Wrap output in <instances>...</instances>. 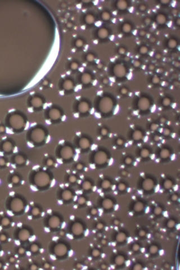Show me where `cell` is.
<instances>
[{
	"mask_svg": "<svg viewBox=\"0 0 180 270\" xmlns=\"http://www.w3.org/2000/svg\"><path fill=\"white\" fill-rule=\"evenodd\" d=\"M8 127L15 132L22 131L25 126V120L23 116L18 113L12 114L8 118Z\"/></svg>",
	"mask_w": 180,
	"mask_h": 270,
	"instance_id": "6da1fadb",
	"label": "cell"
},
{
	"mask_svg": "<svg viewBox=\"0 0 180 270\" xmlns=\"http://www.w3.org/2000/svg\"><path fill=\"white\" fill-rule=\"evenodd\" d=\"M28 133V137L32 142L40 143L45 138V132L41 127L33 128Z\"/></svg>",
	"mask_w": 180,
	"mask_h": 270,
	"instance_id": "7a4b0ae2",
	"label": "cell"
},
{
	"mask_svg": "<svg viewBox=\"0 0 180 270\" xmlns=\"http://www.w3.org/2000/svg\"><path fill=\"white\" fill-rule=\"evenodd\" d=\"M0 149L5 154H10L14 149V144L11 139H5L0 144Z\"/></svg>",
	"mask_w": 180,
	"mask_h": 270,
	"instance_id": "3957f363",
	"label": "cell"
},
{
	"mask_svg": "<svg viewBox=\"0 0 180 270\" xmlns=\"http://www.w3.org/2000/svg\"><path fill=\"white\" fill-rule=\"evenodd\" d=\"M10 207L12 210L18 212L22 210L23 208V203L20 198H14L10 202Z\"/></svg>",
	"mask_w": 180,
	"mask_h": 270,
	"instance_id": "277c9868",
	"label": "cell"
},
{
	"mask_svg": "<svg viewBox=\"0 0 180 270\" xmlns=\"http://www.w3.org/2000/svg\"><path fill=\"white\" fill-rule=\"evenodd\" d=\"M12 161L15 165L21 166V165L23 164L25 162V159L24 156H23L22 155L17 154L15 156H13Z\"/></svg>",
	"mask_w": 180,
	"mask_h": 270,
	"instance_id": "5b68a950",
	"label": "cell"
},
{
	"mask_svg": "<svg viewBox=\"0 0 180 270\" xmlns=\"http://www.w3.org/2000/svg\"><path fill=\"white\" fill-rule=\"evenodd\" d=\"M41 103L42 101L41 98L38 96H35L32 97L30 100V105L32 107H34L36 109H38L41 107Z\"/></svg>",
	"mask_w": 180,
	"mask_h": 270,
	"instance_id": "8992f818",
	"label": "cell"
},
{
	"mask_svg": "<svg viewBox=\"0 0 180 270\" xmlns=\"http://www.w3.org/2000/svg\"><path fill=\"white\" fill-rule=\"evenodd\" d=\"M44 176H45L44 174L41 172H39L38 174H36L35 179V181L37 185H38V186L43 185V180L44 179Z\"/></svg>",
	"mask_w": 180,
	"mask_h": 270,
	"instance_id": "52a82bcc",
	"label": "cell"
},
{
	"mask_svg": "<svg viewBox=\"0 0 180 270\" xmlns=\"http://www.w3.org/2000/svg\"><path fill=\"white\" fill-rule=\"evenodd\" d=\"M28 236H29V233L25 230L21 231L19 234V238H20V240H26Z\"/></svg>",
	"mask_w": 180,
	"mask_h": 270,
	"instance_id": "ba28073f",
	"label": "cell"
},
{
	"mask_svg": "<svg viewBox=\"0 0 180 270\" xmlns=\"http://www.w3.org/2000/svg\"><path fill=\"white\" fill-rule=\"evenodd\" d=\"M10 181H11V182L12 184L17 185V184H18L19 183L20 179V177H19V176L18 175L14 174L11 177Z\"/></svg>",
	"mask_w": 180,
	"mask_h": 270,
	"instance_id": "9c48e42d",
	"label": "cell"
},
{
	"mask_svg": "<svg viewBox=\"0 0 180 270\" xmlns=\"http://www.w3.org/2000/svg\"><path fill=\"white\" fill-rule=\"evenodd\" d=\"M1 224L3 226H8L10 224V220L7 218H4L1 220Z\"/></svg>",
	"mask_w": 180,
	"mask_h": 270,
	"instance_id": "30bf717a",
	"label": "cell"
},
{
	"mask_svg": "<svg viewBox=\"0 0 180 270\" xmlns=\"http://www.w3.org/2000/svg\"><path fill=\"white\" fill-rule=\"evenodd\" d=\"M6 164H7V161H6V159L3 156H1L0 157V167H4L6 166Z\"/></svg>",
	"mask_w": 180,
	"mask_h": 270,
	"instance_id": "8fae6325",
	"label": "cell"
},
{
	"mask_svg": "<svg viewBox=\"0 0 180 270\" xmlns=\"http://www.w3.org/2000/svg\"><path fill=\"white\" fill-rule=\"evenodd\" d=\"M6 236H5V235H3V234H2V235H0V240H1V241H4L6 240Z\"/></svg>",
	"mask_w": 180,
	"mask_h": 270,
	"instance_id": "7c38bea8",
	"label": "cell"
},
{
	"mask_svg": "<svg viewBox=\"0 0 180 270\" xmlns=\"http://www.w3.org/2000/svg\"><path fill=\"white\" fill-rule=\"evenodd\" d=\"M5 131V127L4 126H0V132L1 133H3Z\"/></svg>",
	"mask_w": 180,
	"mask_h": 270,
	"instance_id": "4fadbf2b",
	"label": "cell"
},
{
	"mask_svg": "<svg viewBox=\"0 0 180 270\" xmlns=\"http://www.w3.org/2000/svg\"><path fill=\"white\" fill-rule=\"evenodd\" d=\"M24 252V250L23 249V248H20V249L19 250V253H20V254H22V253H23V252Z\"/></svg>",
	"mask_w": 180,
	"mask_h": 270,
	"instance_id": "5bb4252c",
	"label": "cell"
},
{
	"mask_svg": "<svg viewBox=\"0 0 180 270\" xmlns=\"http://www.w3.org/2000/svg\"><path fill=\"white\" fill-rule=\"evenodd\" d=\"M10 261H11V262H13V261H14V258H11V259H10Z\"/></svg>",
	"mask_w": 180,
	"mask_h": 270,
	"instance_id": "9a60e30c",
	"label": "cell"
},
{
	"mask_svg": "<svg viewBox=\"0 0 180 270\" xmlns=\"http://www.w3.org/2000/svg\"><path fill=\"white\" fill-rule=\"evenodd\" d=\"M2 267V264L0 263V268Z\"/></svg>",
	"mask_w": 180,
	"mask_h": 270,
	"instance_id": "2e32d148",
	"label": "cell"
}]
</instances>
